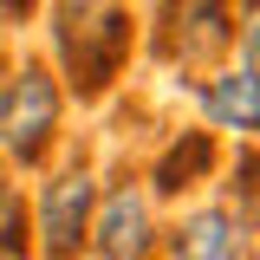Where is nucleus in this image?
<instances>
[{
	"instance_id": "obj_3",
	"label": "nucleus",
	"mask_w": 260,
	"mask_h": 260,
	"mask_svg": "<svg viewBox=\"0 0 260 260\" xmlns=\"http://www.w3.org/2000/svg\"><path fill=\"white\" fill-rule=\"evenodd\" d=\"M91 208H98V182L85 162H72L59 176H46L39 182V254L46 260H78L85 254V241H91Z\"/></svg>"
},
{
	"instance_id": "obj_9",
	"label": "nucleus",
	"mask_w": 260,
	"mask_h": 260,
	"mask_svg": "<svg viewBox=\"0 0 260 260\" xmlns=\"http://www.w3.org/2000/svg\"><path fill=\"white\" fill-rule=\"evenodd\" d=\"M26 247H32L26 195H20V182H7V176H0V254H7V260H26Z\"/></svg>"
},
{
	"instance_id": "obj_7",
	"label": "nucleus",
	"mask_w": 260,
	"mask_h": 260,
	"mask_svg": "<svg viewBox=\"0 0 260 260\" xmlns=\"http://www.w3.org/2000/svg\"><path fill=\"white\" fill-rule=\"evenodd\" d=\"M260 65H221L215 78H202V111L215 130H234V137H254L260 124Z\"/></svg>"
},
{
	"instance_id": "obj_11",
	"label": "nucleus",
	"mask_w": 260,
	"mask_h": 260,
	"mask_svg": "<svg viewBox=\"0 0 260 260\" xmlns=\"http://www.w3.org/2000/svg\"><path fill=\"white\" fill-rule=\"evenodd\" d=\"M0 176H7V169H0Z\"/></svg>"
},
{
	"instance_id": "obj_5",
	"label": "nucleus",
	"mask_w": 260,
	"mask_h": 260,
	"mask_svg": "<svg viewBox=\"0 0 260 260\" xmlns=\"http://www.w3.org/2000/svg\"><path fill=\"white\" fill-rule=\"evenodd\" d=\"M104 260H150L156 254V221H150V189L117 182L111 195H98L91 208V241Z\"/></svg>"
},
{
	"instance_id": "obj_4",
	"label": "nucleus",
	"mask_w": 260,
	"mask_h": 260,
	"mask_svg": "<svg viewBox=\"0 0 260 260\" xmlns=\"http://www.w3.org/2000/svg\"><path fill=\"white\" fill-rule=\"evenodd\" d=\"M228 46H234V7H228V0H169V7H162L156 52L169 65L195 72V65L221 59Z\"/></svg>"
},
{
	"instance_id": "obj_10",
	"label": "nucleus",
	"mask_w": 260,
	"mask_h": 260,
	"mask_svg": "<svg viewBox=\"0 0 260 260\" xmlns=\"http://www.w3.org/2000/svg\"><path fill=\"white\" fill-rule=\"evenodd\" d=\"M0 13H7V20H26V13H32V0H0Z\"/></svg>"
},
{
	"instance_id": "obj_8",
	"label": "nucleus",
	"mask_w": 260,
	"mask_h": 260,
	"mask_svg": "<svg viewBox=\"0 0 260 260\" xmlns=\"http://www.w3.org/2000/svg\"><path fill=\"white\" fill-rule=\"evenodd\" d=\"M215 169V137L208 130H182L156 162H150V195H182Z\"/></svg>"
},
{
	"instance_id": "obj_1",
	"label": "nucleus",
	"mask_w": 260,
	"mask_h": 260,
	"mask_svg": "<svg viewBox=\"0 0 260 260\" xmlns=\"http://www.w3.org/2000/svg\"><path fill=\"white\" fill-rule=\"evenodd\" d=\"M52 46L78 98H104L137 46V20L124 0H59L52 7Z\"/></svg>"
},
{
	"instance_id": "obj_6",
	"label": "nucleus",
	"mask_w": 260,
	"mask_h": 260,
	"mask_svg": "<svg viewBox=\"0 0 260 260\" xmlns=\"http://www.w3.org/2000/svg\"><path fill=\"white\" fill-rule=\"evenodd\" d=\"M247 234L254 228L234 221V208H195L169 228V260H247Z\"/></svg>"
},
{
	"instance_id": "obj_12",
	"label": "nucleus",
	"mask_w": 260,
	"mask_h": 260,
	"mask_svg": "<svg viewBox=\"0 0 260 260\" xmlns=\"http://www.w3.org/2000/svg\"><path fill=\"white\" fill-rule=\"evenodd\" d=\"M0 260H7V254H0Z\"/></svg>"
},
{
	"instance_id": "obj_2",
	"label": "nucleus",
	"mask_w": 260,
	"mask_h": 260,
	"mask_svg": "<svg viewBox=\"0 0 260 260\" xmlns=\"http://www.w3.org/2000/svg\"><path fill=\"white\" fill-rule=\"evenodd\" d=\"M59 137V85L46 65H13L0 78V162L13 169H39Z\"/></svg>"
}]
</instances>
